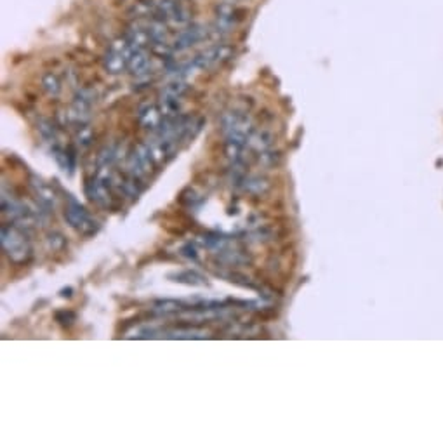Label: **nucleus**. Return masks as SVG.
I'll use <instances>...</instances> for the list:
<instances>
[{"mask_svg":"<svg viewBox=\"0 0 443 443\" xmlns=\"http://www.w3.org/2000/svg\"><path fill=\"white\" fill-rule=\"evenodd\" d=\"M243 16H245V11H243L242 7H238V4L225 0V2H221V4H218V6H215V18H218V23H215V26L221 28V30H225V31H228L242 21Z\"/></svg>","mask_w":443,"mask_h":443,"instance_id":"nucleus-1","label":"nucleus"},{"mask_svg":"<svg viewBox=\"0 0 443 443\" xmlns=\"http://www.w3.org/2000/svg\"><path fill=\"white\" fill-rule=\"evenodd\" d=\"M207 30H203V26L200 25H188L185 28V30L179 34V37L175 39V47H179V49H185V47H190L193 46L195 42L202 41L203 37H205Z\"/></svg>","mask_w":443,"mask_h":443,"instance_id":"nucleus-2","label":"nucleus"},{"mask_svg":"<svg viewBox=\"0 0 443 443\" xmlns=\"http://www.w3.org/2000/svg\"><path fill=\"white\" fill-rule=\"evenodd\" d=\"M167 21H170L173 25L178 26H188L191 23V11L181 2V0H178V4L174 6L173 13L169 14V19H167Z\"/></svg>","mask_w":443,"mask_h":443,"instance_id":"nucleus-3","label":"nucleus"},{"mask_svg":"<svg viewBox=\"0 0 443 443\" xmlns=\"http://www.w3.org/2000/svg\"><path fill=\"white\" fill-rule=\"evenodd\" d=\"M228 2H235V4H238V2H243V0H228Z\"/></svg>","mask_w":443,"mask_h":443,"instance_id":"nucleus-4","label":"nucleus"}]
</instances>
